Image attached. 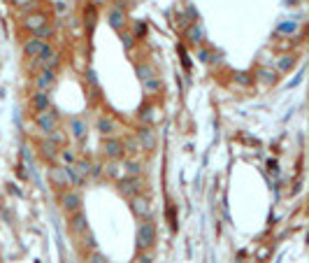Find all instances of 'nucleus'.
<instances>
[{
  "label": "nucleus",
  "mask_w": 309,
  "mask_h": 263,
  "mask_svg": "<svg viewBox=\"0 0 309 263\" xmlns=\"http://www.w3.org/2000/svg\"><path fill=\"white\" fill-rule=\"evenodd\" d=\"M30 105H33L35 112H45V109H49V93H47V91H38L33 98H30Z\"/></svg>",
  "instance_id": "nucleus-16"
},
{
  "label": "nucleus",
  "mask_w": 309,
  "mask_h": 263,
  "mask_svg": "<svg viewBox=\"0 0 309 263\" xmlns=\"http://www.w3.org/2000/svg\"><path fill=\"white\" fill-rule=\"evenodd\" d=\"M52 35H53V28L49 26V23H45L42 28H38V31H35V38L42 40V42H47V40L52 38Z\"/></svg>",
  "instance_id": "nucleus-27"
},
{
  "label": "nucleus",
  "mask_w": 309,
  "mask_h": 263,
  "mask_svg": "<svg viewBox=\"0 0 309 263\" xmlns=\"http://www.w3.org/2000/svg\"><path fill=\"white\" fill-rule=\"evenodd\" d=\"M140 121H142L144 126H151L154 121H156V109H154V107H144L142 112H140Z\"/></svg>",
  "instance_id": "nucleus-22"
},
{
  "label": "nucleus",
  "mask_w": 309,
  "mask_h": 263,
  "mask_svg": "<svg viewBox=\"0 0 309 263\" xmlns=\"http://www.w3.org/2000/svg\"><path fill=\"white\" fill-rule=\"evenodd\" d=\"M107 21H109V26H112L114 31H121V28L126 26V16H123V9H121V7H114L112 12H109V19H107Z\"/></svg>",
  "instance_id": "nucleus-18"
},
{
  "label": "nucleus",
  "mask_w": 309,
  "mask_h": 263,
  "mask_svg": "<svg viewBox=\"0 0 309 263\" xmlns=\"http://www.w3.org/2000/svg\"><path fill=\"white\" fill-rule=\"evenodd\" d=\"M121 42H123V47H126V49H133V35H130V33H121Z\"/></svg>",
  "instance_id": "nucleus-33"
},
{
  "label": "nucleus",
  "mask_w": 309,
  "mask_h": 263,
  "mask_svg": "<svg viewBox=\"0 0 309 263\" xmlns=\"http://www.w3.org/2000/svg\"><path fill=\"white\" fill-rule=\"evenodd\" d=\"M82 245H84V247H89L91 252H93V249H96V238H93L91 233L86 235V231H84V233H82Z\"/></svg>",
  "instance_id": "nucleus-32"
},
{
  "label": "nucleus",
  "mask_w": 309,
  "mask_h": 263,
  "mask_svg": "<svg viewBox=\"0 0 309 263\" xmlns=\"http://www.w3.org/2000/svg\"><path fill=\"white\" fill-rule=\"evenodd\" d=\"M35 124L40 126V131H45L47 135H49L52 131H56V128H58V114H56L53 109L38 112V116H35Z\"/></svg>",
  "instance_id": "nucleus-2"
},
{
  "label": "nucleus",
  "mask_w": 309,
  "mask_h": 263,
  "mask_svg": "<svg viewBox=\"0 0 309 263\" xmlns=\"http://www.w3.org/2000/svg\"><path fill=\"white\" fill-rule=\"evenodd\" d=\"M137 142H140V147H142L144 152H151V149L156 147V135H154V131H151L149 126H142V128L137 131Z\"/></svg>",
  "instance_id": "nucleus-7"
},
{
  "label": "nucleus",
  "mask_w": 309,
  "mask_h": 263,
  "mask_svg": "<svg viewBox=\"0 0 309 263\" xmlns=\"http://www.w3.org/2000/svg\"><path fill=\"white\" fill-rule=\"evenodd\" d=\"M72 168H75V172L79 175V177H86V175H89V170H91V163L89 161H79V158H77Z\"/></svg>",
  "instance_id": "nucleus-26"
},
{
  "label": "nucleus",
  "mask_w": 309,
  "mask_h": 263,
  "mask_svg": "<svg viewBox=\"0 0 309 263\" xmlns=\"http://www.w3.org/2000/svg\"><path fill=\"white\" fill-rule=\"evenodd\" d=\"M103 152H105L107 158H123V142L119 138H105Z\"/></svg>",
  "instance_id": "nucleus-6"
},
{
  "label": "nucleus",
  "mask_w": 309,
  "mask_h": 263,
  "mask_svg": "<svg viewBox=\"0 0 309 263\" xmlns=\"http://www.w3.org/2000/svg\"><path fill=\"white\" fill-rule=\"evenodd\" d=\"M123 152H128V154H140L142 147H140L137 138H128V140H126V142H123Z\"/></svg>",
  "instance_id": "nucleus-23"
},
{
  "label": "nucleus",
  "mask_w": 309,
  "mask_h": 263,
  "mask_svg": "<svg viewBox=\"0 0 309 263\" xmlns=\"http://www.w3.org/2000/svg\"><path fill=\"white\" fill-rule=\"evenodd\" d=\"M60 208L65 210L68 214L82 210V196L77 194V191H63V194H60Z\"/></svg>",
  "instance_id": "nucleus-4"
},
{
  "label": "nucleus",
  "mask_w": 309,
  "mask_h": 263,
  "mask_svg": "<svg viewBox=\"0 0 309 263\" xmlns=\"http://www.w3.org/2000/svg\"><path fill=\"white\" fill-rule=\"evenodd\" d=\"M68 128H70V133H72V138L75 140H84L86 138V133H89L86 121H84V119H77V116L68 121Z\"/></svg>",
  "instance_id": "nucleus-14"
},
{
  "label": "nucleus",
  "mask_w": 309,
  "mask_h": 263,
  "mask_svg": "<svg viewBox=\"0 0 309 263\" xmlns=\"http://www.w3.org/2000/svg\"><path fill=\"white\" fill-rule=\"evenodd\" d=\"M130 205H133V212H135L137 217L151 219V205H149L147 198H142V196H133V198H130Z\"/></svg>",
  "instance_id": "nucleus-8"
},
{
  "label": "nucleus",
  "mask_w": 309,
  "mask_h": 263,
  "mask_svg": "<svg viewBox=\"0 0 309 263\" xmlns=\"http://www.w3.org/2000/svg\"><path fill=\"white\" fill-rule=\"evenodd\" d=\"M35 65L38 68H49V70H53L56 65H58V54L53 52L49 45H45V49L40 52V56L35 58Z\"/></svg>",
  "instance_id": "nucleus-5"
},
{
  "label": "nucleus",
  "mask_w": 309,
  "mask_h": 263,
  "mask_svg": "<svg viewBox=\"0 0 309 263\" xmlns=\"http://www.w3.org/2000/svg\"><path fill=\"white\" fill-rule=\"evenodd\" d=\"M137 261H140V263H154V256H151L149 249H142V254H140Z\"/></svg>",
  "instance_id": "nucleus-35"
},
{
  "label": "nucleus",
  "mask_w": 309,
  "mask_h": 263,
  "mask_svg": "<svg viewBox=\"0 0 309 263\" xmlns=\"http://www.w3.org/2000/svg\"><path fill=\"white\" fill-rule=\"evenodd\" d=\"M49 177H52V182L56 186H70L68 184V177H65V170H63V165H56V168H52V170H49Z\"/></svg>",
  "instance_id": "nucleus-19"
},
{
  "label": "nucleus",
  "mask_w": 309,
  "mask_h": 263,
  "mask_svg": "<svg viewBox=\"0 0 309 263\" xmlns=\"http://www.w3.org/2000/svg\"><path fill=\"white\" fill-rule=\"evenodd\" d=\"M103 170H105L107 177L121 179V177H126V163L121 161V158H109V163H107Z\"/></svg>",
  "instance_id": "nucleus-9"
},
{
  "label": "nucleus",
  "mask_w": 309,
  "mask_h": 263,
  "mask_svg": "<svg viewBox=\"0 0 309 263\" xmlns=\"http://www.w3.org/2000/svg\"><path fill=\"white\" fill-rule=\"evenodd\" d=\"M53 82H56V72L49 68H42V72H40L38 79H35V84H38L40 91H49L53 86Z\"/></svg>",
  "instance_id": "nucleus-10"
},
{
  "label": "nucleus",
  "mask_w": 309,
  "mask_h": 263,
  "mask_svg": "<svg viewBox=\"0 0 309 263\" xmlns=\"http://www.w3.org/2000/svg\"><path fill=\"white\" fill-rule=\"evenodd\" d=\"M98 131L103 133V138H112L114 133H116V121H114L112 116H100L98 119Z\"/></svg>",
  "instance_id": "nucleus-15"
},
{
  "label": "nucleus",
  "mask_w": 309,
  "mask_h": 263,
  "mask_svg": "<svg viewBox=\"0 0 309 263\" xmlns=\"http://www.w3.org/2000/svg\"><path fill=\"white\" fill-rule=\"evenodd\" d=\"M154 242H156V226L151 224V219H144L140 228H137V247H140V252L151 249Z\"/></svg>",
  "instance_id": "nucleus-1"
},
{
  "label": "nucleus",
  "mask_w": 309,
  "mask_h": 263,
  "mask_svg": "<svg viewBox=\"0 0 309 263\" xmlns=\"http://www.w3.org/2000/svg\"><path fill=\"white\" fill-rule=\"evenodd\" d=\"M58 158H60L63 163H65V165H75L77 154L72 152V149H60V152H58Z\"/></svg>",
  "instance_id": "nucleus-24"
},
{
  "label": "nucleus",
  "mask_w": 309,
  "mask_h": 263,
  "mask_svg": "<svg viewBox=\"0 0 309 263\" xmlns=\"http://www.w3.org/2000/svg\"><path fill=\"white\" fill-rule=\"evenodd\" d=\"M186 38H189L191 45H203V40H205L203 26H200V23H193V26H189V28H186Z\"/></svg>",
  "instance_id": "nucleus-17"
},
{
  "label": "nucleus",
  "mask_w": 309,
  "mask_h": 263,
  "mask_svg": "<svg viewBox=\"0 0 309 263\" xmlns=\"http://www.w3.org/2000/svg\"><path fill=\"white\" fill-rule=\"evenodd\" d=\"M9 2H12V5H16V7H23V5H26V2H30V0H9Z\"/></svg>",
  "instance_id": "nucleus-38"
},
{
  "label": "nucleus",
  "mask_w": 309,
  "mask_h": 263,
  "mask_svg": "<svg viewBox=\"0 0 309 263\" xmlns=\"http://www.w3.org/2000/svg\"><path fill=\"white\" fill-rule=\"evenodd\" d=\"M70 228L77 233V235H82L84 231H89V226H86V214H84L82 210H77L70 214Z\"/></svg>",
  "instance_id": "nucleus-12"
},
{
  "label": "nucleus",
  "mask_w": 309,
  "mask_h": 263,
  "mask_svg": "<svg viewBox=\"0 0 309 263\" xmlns=\"http://www.w3.org/2000/svg\"><path fill=\"white\" fill-rule=\"evenodd\" d=\"M40 149H42V156H45V158H56V156H58V152H56V145H53L52 140H45V142H42V145H40Z\"/></svg>",
  "instance_id": "nucleus-21"
},
{
  "label": "nucleus",
  "mask_w": 309,
  "mask_h": 263,
  "mask_svg": "<svg viewBox=\"0 0 309 263\" xmlns=\"http://www.w3.org/2000/svg\"><path fill=\"white\" fill-rule=\"evenodd\" d=\"M293 68V56H281L279 63H277V70L279 72H286V70Z\"/></svg>",
  "instance_id": "nucleus-29"
},
{
  "label": "nucleus",
  "mask_w": 309,
  "mask_h": 263,
  "mask_svg": "<svg viewBox=\"0 0 309 263\" xmlns=\"http://www.w3.org/2000/svg\"><path fill=\"white\" fill-rule=\"evenodd\" d=\"M84 16H86V19H84V21H86V28H89V31H93V23H96V12H93V5H91V7L84 12Z\"/></svg>",
  "instance_id": "nucleus-30"
},
{
  "label": "nucleus",
  "mask_w": 309,
  "mask_h": 263,
  "mask_svg": "<svg viewBox=\"0 0 309 263\" xmlns=\"http://www.w3.org/2000/svg\"><path fill=\"white\" fill-rule=\"evenodd\" d=\"M107 0H91V5H96V7H98V5H105Z\"/></svg>",
  "instance_id": "nucleus-39"
},
{
  "label": "nucleus",
  "mask_w": 309,
  "mask_h": 263,
  "mask_svg": "<svg viewBox=\"0 0 309 263\" xmlns=\"http://www.w3.org/2000/svg\"><path fill=\"white\" fill-rule=\"evenodd\" d=\"M119 191L126 196V198L140 196L142 194V182H140V177H121L119 179Z\"/></svg>",
  "instance_id": "nucleus-3"
},
{
  "label": "nucleus",
  "mask_w": 309,
  "mask_h": 263,
  "mask_svg": "<svg viewBox=\"0 0 309 263\" xmlns=\"http://www.w3.org/2000/svg\"><path fill=\"white\" fill-rule=\"evenodd\" d=\"M137 75H140V79H151V77H156L154 75V68L151 65H147V63H142V65H137Z\"/></svg>",
  "instance_id": "nucleus-28"
},
{
  "label": "nucleus",
  "mask_w": 309,
  "mask_h": 263,
  "mask_svg": "<svg viewBox=\"0 0 309 263\" xmlns=\"http://www.w3.org/2000/svg\"><path fill=\"white\" fill-rule=\"evenodd\" d=\"M45 23H47V14H45V12H33L30 16L23 19V28H28L30 33H35L38 28H42Z\"/></svg>",
  "instance_id": "nucleus-11"
},
{
  "label": "nucleus",
  "mask_w": 309,
  "mask_h": 263,
  "mask_svg": "<svg viewBox=\"0 0 309 263\" xmlns=\"http://www.w3.org/2000/svg\"><path fill=\"white\" fill-rule=\"evenodd\" d=\"M144 31H147V26H144L142 21H137V23H135V35H133V38H142Z\"/></svg>",
  "instance_id": "nucleus-36"
},
{
  "label": "nucleus",
  "mask_w": 309,
  "mask_h": 263,
  "mask_svg": "<svg viewBox=\"0 0 309 263\" xmlns=\"http://www.w3.org/2000/svg\"><path fill=\"white\" fill-rule=\"evenodd\" d=\"M86 263H107V259H105V254H100V252H91L89 254V259H86Z\"/></svg>",
  "instance_id": "nucleus-31"
},
{
  "label": "nucleus",
  "mask_w": 309,
  "mask_h": 263,
  "mask_svg": "<svg viewBox=\"0 0 309 263\" xmlns=\"http://www.w3.org/2000/svg\"><path fill=\"white\" fill-rule=\"evenodd\" d=\"M53 9L58 16H68L70 14V2L68 0H53Z\"/></svg>",
  "instance_id": "nucleus-25"
},
{
  "label": "nucleus",
  "mask_w": 309,
  "mask_h": 263,
  "mask_svg": "<svg viewBox=\"0 0 309 263\" xmlns=\"http://www.w3.org/2000/svg\"><path fill=\"white\" fill-rule=\"evenodd\" d=\"M260 79H263L265 84L274 82V70H263V72H260Z\"/></svg>",
  "instance_id": "nucleus-34"
},
{
  "label": "nucleus",
  "mask_w": 309,
  "mask_h": 263,
  "mask_svg": "<svg viewBox=\"0 0 309 263\" xmlns=\"http://www.w3.org/2000/svg\"><path fill=\"white\" fill-rule=\"evenodd\" d=\"M142 86H144V91H147V96H156V93H160V79L158 77L144 79Z\"/></svg>",
  "instance_id": "nucleus-20"
},
{
  "label": "nucleus",
  "mask_w": 309,
  "mask_h": 263,
  "mask_svg": "<svg viewBox=\"0 0 309 263\" xmlns=\"http://www.w3.org/2000/svg\"><path fill=\"white\" fill-rule=\"evenodd\" d=\"M198 54H200V61H209V49H205V47H200V52H198Z\"/></svg>",
  "instance_id": "nucleus-37"
},
{
  "label": "nucleus",
  "mask_w": 309,
  "mask_h": 263,
  "mask_svg": "<svg viewBox=\"0 0 309 263\" xmlns=\"http://www.w3.org/2000/svg\"><path fill=\"white\" fill-rule=\"evenodd\" d=\"M45 45H47V42H42V40L30 38V40H26V42H23V54L30 56V58H38L40 52L45 49Z\"/></svg>",
  "instance_id": "nucleus-13"
}]
</instances>
